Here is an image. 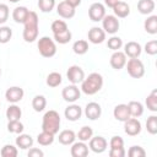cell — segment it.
Masks as SVG:
<instances>
[{
    "mask_svg": "<svg viewBox=\"0 0 157 157\" xmlns=\"http://www.w3.org/2000/svg\"><path fill=\"white\" fill-rule=\"evenodd\" d=\"M23 39L27 43H32L38 38V15L34 11H29L25 22Z\"/></svg>",
    "mask_w": 157,
    "mask_h": 157,
    "instance_id": "cell-1",
    "label": "cell"
},
{
    "mask_svg": "<svg viewBox=\"0 0 157 157\" xmlns=\"http://www.w3.org/2000/svg\"><path fill=\"white\" fill-rule=\"evenodd\" d=\"M102 86H103L102 75L98 72H92L81 82V91L85 94L92 96V94H96L102 88Z\"/></svg>",
    "mask_w": 157,
    "mask_h": 157,
    "instance_id": "cell-2",
    "label": "cell"
},
{
    "mask_svg": "<svg viewBox=\"0 0 157 157\" xmlns=\"http://www.w3.org/2000/svg\"><path fill=\"white\" fill-rule=\"evenodd\" d=\"M60 115L56 110H48L42 120V130L43 131H48L53 135L59 132V128H60Z\"/></svg>",
    "mask_w": 157,
    "mask_h": 157,
    "instance_id": "cell-3",
    "label": "cell"
},
{
    "mask_svg": "<svg viewBox=\"0 0 157 157\" xmlns=\"http://www.w3.org/2000/svg\"><path fill=\"white\" fill-rule=\"evenodd\" d=\"M38 50H39V54L44 58H52L56 54V45H55V42L49 38V37H42L39 38L38 40Z\"/></svg>",
    "mask_w": 157,
    "mask_h": 157,
    "instance_id": "cell-4",
    "label": "cell"
},
{
    "mask_svg": "<svg viewBox=\"0 0 157 157\" xmlns=\"http://www.w3.org/2000/svg\"><path fill=\"white\" fill-rule=\"evenodd\" d=\"M126 70L128 74L134 77V78H140L145 75V66L142 64V61L137 58H130L126 61Z\"/></svg>",
    "mask_w": 157,
    "mask_h": 157,
    "instance_id": "cell-5",
    "label": "cell"
},
{
    "mask_svg": "<svg viewBox=\"0 0 157 157\" xmlns=\"http://www.w3.org/2000/svg\"><path fill=\"white\" fill-rule=\"evenodd\" d=\"M120 23L118 17H115L114 15H105L102 20V28L105 33L109 34H115L119 31Z\"/></svg>",
    "mask_w": 157,
    "mask_h": 157,
    "instance_id": "cell-6",
    "label": "cell"
},
{
    "mask_svg": "<svg viewBox=\"0 0 157 157\" xmlns=\"http://www.w3.org/2000/svg\"><path fill=\"white\" fill-rule=\"evenodd\" d=\"M105 16V7L101 2H94L88 9V17L93 22H99Z\"/></svg>",
    "mask_w": 157,
    "mask_h": 157,
    "instance_id": "cell-7",
    "label": "cell"
},
{
    "mask_svg": "<svg viewBox=\"0 0 157 157\" xmlns=\"http://www.w3.org/2000/svg\"><path fill=\"white\" fill-rule=\"evenodd\" d=\"M124 131L129 136H136L141 132V123L137 118L130 117L128 120L124 121Z\"/></svg>",
    "mask_w": 157,
    "mask_h": 157,
    "instance_id": "cell-8",
    "label": "cell"
},
{
    "mask_svg": "<svg viewBox=\"0 0 157 157\" xmlns=\"http://www.w3.org/2000/svg\"><path fill=\"white\" fill-rule=\"evenodd\" d=\"M67 80L72 83V85H77L81 83L85 78V71L78 66V65H72L69 67L67 72H66Z\"/></svg>",
    "mask_w": 157,
    "mask_h": 157,
    "instance_id": "cell-9",
    "label": "cell"
},
{
    "mask_svg": "<svg viewBox=\"0 0 157 157\" xmlns=\"http://www.w3.org/2000/svg\"><path fill=\"white\" fill-rule=\"evenodd\" d=\"M61 96H63V98H64L66 102L74 103V102H76V101L80 98L81 91H80V88H78L76 85H70V86H66V87L63 88Z\"/></svg>",
    "mask_w": 157,
    "mask_h": 157,
    "instance_id": "cell-10",
    "label": "cell"
},
{
    "mask_svg": "<svg viewBox=\"0 0 157 157\" xmlns=\"http://www.w3.org/2000/svg\"><path fill=\"white\" fill-rule=\"evenodd\" d=\"M88 141H90V148L94 153H102L108 147V142L103 136H92Z\"/></svg>",
    "mask_w": 157,
    "mask_h": 157,
    "instance_id": "cell-11",
    "label": "cell"
},
{
    "mask_svg": "<svg viewBox=\"0 0 157 157\" xmlns=\"http://www.w3.org/2000/svg\"><path fill=\"white\" fill-rule=\"evenodd\" d=\"M23 94H25L23 88L18 87V86H12V87H10V88L6 90L5 98L10 103H17V102H20L23 98Z\"/></svg>",
    "mask_w": 157,
    "mask_h": 157,
    "instance_id": "cell-12",
    "label": "cell"
},
{
    "mask_svg": "<svg viewBox=\"0 0 157 157\" xmlns=\"http://www.w3.org/2000/svg\"><path fill=\"white\" fill-rule=\"evenodd\" d=\"M126 64V55L124 54V52L120 50H115L112 56H110V65L113 69L115 70H120L125 66Z\"/></svg>",
    "mask_w": 157,
    "mask_h": 157,
    "instance_id": "cell-13",
    "label": "cell"
},
{
    "mask_svg": "<svg viewBox=\"0 0 157 157\" xmlns=\"http://www.w3.org/2000/svg\"><path fill=\"white\" fill-rule=\"evenodd\" d=\"M102 114V108L96 102H90L85 108V115L90 120H97Z\"/></svg>",
    "mask_w": 157,
    "mask_h": 157,
    "instance_id": "cell-14",
    "label": "cell"
},
{
    "mask_svg": "<svg viewBox=\"0 0 157 157\" xmlns=\"http://www.w3.org/2000/svg\"><path fill=\"white\" fill-rule=\"evenodd\" d=\"M56 12L63 18H71V17L75 16L76 10H75V7H72L71 5H69L66 1H61L56 6Z\"/></svg>",
    "mask_w": 157,
    "mask_h": 157,
    "instance_id": "cell-15",
    "label": "cell"
},
{
    "mask_svg": "<svg viewBox=\"0 0 157 157\" xmlns=\"http://www.w3.org/2000/svg\"><path fill=\"white\" fill-rule=\"evenodd\" d=\"M105 39V32L103 31V28L99 27H92L88 31V40L93 44H101L103 43Z\"/></svg>",
    "mask_w": 157,
    "mask_h": 157,
    "instance_id": "cell-16",
    "label": "cell"
},
{
    "mask_svg": "<svg viewBox=\"0 0 157 157\" xmlns=\"http://www.w3.org/2000/svg\"><path fill=\"white\" fill-rule=\"evenodd\" d=\"M141 45L137 43V42H128L125 45H124V54L129 58H139L140 54H141Z\"/></svg>",
    "mask_w": 157,
    "mask_h": 157,
    "instance_id": "cell-17",
    "label": "cell"
},
{
    "mask_svg": "<svg viewBox=\"0 0 157 157\" xmlns=\"http://www.w3.org/2000/svg\"><path fill=\"white\" fill-rule=\"evenodd\" d=\"M64 115H65V118H66L67 120H70V121H76V120H78V119L81 118V115H82V109H81V107L77 105V104H71V105H69V107L65 108Z\"/></svg>",
    "mask_w": 157,
    "mask_h": 157,
    "instance_id": "cell-18",
    "label": "cell"
},
{
    "mask_svg": "<svg viewBox=\"0 0 157 157\" xmlns=\"http://www.w3.org/2000/svg\"><path fill=\"white\" fill-rule=\"evenodd\" d=\"M70 153L72 157H86L88 155V146L83 141L78 140V142H72Z\"/></svg>",
    "mask_w": 157,
    "mask_h": 157,
    "instance_id": "cell-19",
    "label": "cell"
},
{
    "mask_svg": "<svg viewBox=\"0 0 157 157\" xmlns=\"http://www.w3.org/2000/svg\"><path fill=\"white\" fill-rule=\"evenodd\" d=\"M113 115L118 121H125L130 118V113H129V108L128 104H118L114 110H113Z\"/></svg>",
    "mask_w": 157,
    "mask_h": 157,
    "instance_id": "cell-20",
    "label": "cell"
},
{
    "mask_svg": "<svg viewBox=\"0 0 157 157\" xmlns=\"http://www.w3.org/2000/svg\"><path fill=\"white\" fill-rule=\"evenodd\" d=\"M113 11H114V16L115 17H120V18H125L126 16H129L130 13V6L125 2V1H118L114 7H113Z\"/></svg>",
    "mask_w": 157,
    "mask_h": 157,
    "instance_id": "cell-21",
    "label": "cell"
},
{
    "mask_svg": "<svg viewBox=\"0 0 157 157\" xmlns=\"http://www.w3.org/2000/svg\"><path fill=\"white\" fill-rule=\"evenodd\" d=\"M155 7H156V4L153 0H139V2H137V10L142 15L152 13Z\"/></svg>",
    "mask_w": 157,
    "mask_h": 157,
    "instance_id": "cell-22",
    "label": "cell"
},
{
    "mask_svg": "<svg viewBox=\"0 0 157 157\" xmlns=\"http://www.w3.org/2000/svg\"><path fill=\"white\" fill-rule=\"evenodd\" d=\"M16 146L20 147L21 150H27L31 148L33 146V139L27 135V134H18V136L16 137Z\"/></svg>",
    "mask_w": 157,
    "mask_h": 157,
    "instance_id": "cell-23",
    "label": "cell"
},
{
    "mask_svg": "<svg viewBox=\"0 0 157 157\" xmlns=\"http://www.w3.org/2000/svg\"><path fill=\"white\" fill-rule=\"evenodd\" d=\"M75 139H76V134H75L72 130H69V129L63 130V131L59 134V137H58L59 142H60L61 145H65V146L72 145V142H75Z\"/></svg>",
    "mask_w": 157,
    "mask_h": 157,
    "instance_id": "cell-24",
    "label": "cell"
},
{
    "mask_svg": "<svg viewBox=\"0 0 157 157\" xmlns=\"http://www.w3.org/2000/svg\"><path fill=\"white\" fill-rule=\"evenodd\" d=\"M29 10L26 6H17L13 11H12V18L16 23H23L27 15H28Z\"/></svg>",
    "mask_w": 157,
    "mask_h": 157,
    "instance_id": "cell-25",
    "label": "cell"
},
{
    "mask_svg": "<svg viewBox=\"0 0 157 157\" xmlns=\"http://www.w3.org/2000/svg\"><path fill=\"white\" fill-rule=\"evenodd\" d=\"M144 28L147 33L150 34H156L157 33V16L156 15H151L148 16L145 22H144Z\"/></svg>",
    "mask_w": 157,
    "mask_h": 157,
    "instance_id": "cell-26",
    "label": "cell"
},
{
    "mask_svg": "<svg viewBox=\"0 0 157 157\" xmlns=\"http://www.w3.org/2000/svg\"><path fill=\"white\" fill-rule=\"evenodd\" d=\"M128 108H129V113H130V117H134V118H139L144 114V105L137 102V101H131L128 103Z\"/></svg>",
    "mask_w": 157,
    "mask_h": 157,
    "instance_id": "cell-27",
    "label": "cell"
},
{
    "mask_svg": "<svg viewBox=\"0 0 157 157\" xmlns=\"http://www.w3.org/2000/svg\"><path fill=\"white\" fill-rule=\"evenodd\" d=\"M21 115H22V110H21V108H20L18 105H16L15 103L11 104V105L6 109V118H7L9 121H10V120H20Z\"/></svg>",
    "mask_w": 157,
    "mask_h": 157,
    "instance_id": "cell-28",
    "label": "cell"
},
{
    "mask_svg": "<svg viewBox=\"0 0 157 157\" xmlns=\"http://www.w3.org/2000/svg\"><path fill=\"white\" fill-rule=\"evenodd\" d=\"M72 50L75 54L77 55H83L88 52V42L85 40V39H78L72 45Z\"/></svg>",
    "mask_w": 157,
    "mask_h": 157,
    "instance_id": "cell-29",
    "label": "cell"
},
{
    "mask_svg": "<svg viewBox=\"0 0 157 157\" xmlns=\"http://www.w3.org/2000/svg\"><path fill=\"white\" fill-rule=\"evenodd\" d=\"M37 142L42 146H49L54 142V135L48 132V131L42 130V132L38 134V136H37Z\"/></svg>",
    "mask_w": 157,
    "mask_h": 157,
    "instance_id": "cell-30",
    "label": "cell"
},
{
    "mask_svg": "<svg viewBox=\"0 0 157 157\" xmlns=\"http://www.w3.org/2000/svg\"><path fill=\"white\" fill-rule=\"evenodd\" d=\"M47 107V99L44 96H36L33 99H32V108L36 110V112H42L44 110V108Z\"/></svg>",
    "mask_w": 157,
    "mask_h": 157,
    "instance_id": "cell-31",
    "label": "cell"
},
{
    "mask_svg": "<svg viewBox=\"0 0 157 157\" xmlns=\"http://www.w3.org/2000/svg\"><path fill=\"white\" fill-rule=\"evenodd\" d=\"M146 107L151 112H157V90H153L146 98Z\"/></svg>",
    "mask_w": 157,
    "mask_h": 157,
    "instance_id": "cell-32",
    "label": "cell"
},
{
    "mask_svg": "<svg viewBox=\"0 0 157 157\" xmlns=\"http://www.w3.org/2000/svg\"><path fill=\"white\" fill-rule=\"evenodd\" d=\"M71 37H72V34H71L70 29H66V31L60 32V33H54V39L59 44H66V43H69L71 40Z\"/></svg>",
    "mask_w": 157,
    "mask_h": 157,
    "instance_id": "cell-33",
    "label": "cell"
},
{
    "mask_svg": "<svg viewBox=\"0 0 157 157\" xmlns=\"http://www.w3.org/2000/svg\"><path fill=\"white\" fill-rule=\"evenodd\" d=\"M60 83H61V75L59 72L54 71L47 76V85L49 87H58Z\"/></svg>",
    "mask_w": 157,
    "mask_h": 157,
    "instance_id": "cell-34",
    "label": "cell"
},
{
    "mask_svg": "<svg viewBox=\"0 0 157 157\" xmlns=\"http://www.w3.org/2000/svg\"><path fill=\"white\" fill-rule=\"evenodd\" d=\"M92 136H93V130H92V128H90V126H82V128L78 130V132H77L78 140H80V141H83V142L88 141Z\"/></svg>",
    "mask_w": 157,
    "mask_h": 157,
    "instance_id": "cell-35",
    "label": "cell"
},
{
    "mask_svg": "<svg viewBox=\"0 0 157 157\" xmlns=\"http://www.w3.org/2000/svg\"><path fill=\"white\" fill-rule=\"evenodd\" d=\"M25 126L20 120H10L7 123V130L12 134H21L23 131Z\"/></svg>",
    "mask_w": 157,
    "mask_h": 157,
    "instance_id": "cell-36",
    "label": "cell"
},
{
    "mask_svg": "<svg viewBox=\"0 0 157 157\" xmlns=\"http://www.w3.org/2000/svg\"><path fill=\"white\" fill-rule=\"evenodd\" d=\"M146 130L151 135H156L157 134V117L156 115H151V117L147 118V120H146Z\"/></svg>",
    "mask_w": 157,
    "mask_h": 157,
    "instance_id": "cell-37",
    "label": "cell"
},
{
    "mask_svg": "<svg viewBox=\"0 0 157 157\" xmlns=\"http://www.w3.org/2000/svg\"><path fill=\"white\" fill-rule=\"evenodd\" d=\"M17 153H18L17 147H15L13 145H10V144L5 145V146L1 148V151H0V155H1L2 157H16Z\"/></svg>",
    "mask_w": 157,
    "mask_h": 157,
    "instance_id": "cell-38",
    "label": "cell"
},
{
    "mask_svg": "<svg viewBox=\"0 0 157 157\" xmlns=\"http://www.w3.org/2000/svg\"><path fill=\"white\" fill-rule=\"evenodd\" d=\"M11 37H12V29L10 27H7V26L0 27V43L1 44L10 42Z\"/></svg>",
    "mask_w": 157,
    "mask_h": 157,
    "instance_id": "cell-39",
    "label": "cell"
},
{
    "mask_svg": "<svg viewBox=\"0 0 157 157\" xmlns=\"http://www.w3.org/2000/svg\"><path fill=\"white\" fill-rule=\"evenodd\" d=\"M107 47L109 48V49H112V50H119L121 47H123V40H121V38L120 37H117V36H113V37H110L109 39H108V42H107Z\"/></svg>",
    "mask_w": 157,
    "mask_h": 157,
    "instance_id": "cell-40",
    "label": "cell"
},
{
    "mask_svg": "<svg viewBox=\"0 0 157 157\" xmlns=\"http://www.w3.org/2000/svg\"><path fill=\"white\" fill-rule=\"evenodd\" d=\"M55 6V0H38V7L42 12H50Z\"/></svg>",
    "mask_w": 157,
    "mask_h": 157,
    "instance_id": "cell-41",
    "label": "cell"
},
{
    "mask_svg": "<svg viewBox=\"0 0 157 157\" xmlns=\"http://www.w3.org/2000/svg\"><path fill=\"white\" fill-rule=\"evenodd\" d=\"M50 28H52L53 33H60V32H64V31L69 29L66 22L63 21V20H55V21L52 23Z\"/></svg>",
    "mask_w": 157,
    "mask_h": 157,
    "instance_id": "cell-42",
    "label": "cell"
},
{
    "mask_svg": "<svg viewBox=\"0 0 157 157\" xmlns=\"http://www.w3.org/2000/svg\"><path fill=\"white\" fill-rule=\"evenodd\" d=\"M128 155L130 157H145L146 156V151L141 147V146H131L128 151Z\"/></svg>",
    "mask_w": 157,
    "mask_h": 157,
    "instance_id": "cell-43",
    "label": "cell"
},
{
    "mask_svg": "<svg viewBox=\"0 0 157 157\" xmlns=\"http://www.w3.org/2000/svg\"><path fill=\"white\" fill-rule=\"evenodd\" d=\"M145 52L148 54V55H156L157 54V40L153 39V40H150L145 44Z\"/></svg>",
    "mask_w": 157,
    "mask_h": 157,
    "instance_id": "cell-44",
    "label": "cell"
},
{
    "mask_svg": "<svg viewBox=\"0 0 157 157\" xmlns=\"http://www.w3.org/2000/svg\"><path fill=\"white\" fill-rule=\"evenodd\" d=\"M9 6L6 4H0V25L5 23L9 18Z\"/></svg>",
    "mask_w": 157,
    "mask_h": 157,
    "instance_id": "cell-45",
    "label": "cell"
},
{
    "mask_svg": "<svg viewBox=\"0 0 157 157\" xmlns=\"http://www.w3.org/2000/svg\"><path fill=\"white\" fill-rule=\"evenodd\" d=\"M109 146L110 148H120L124 147V140L120 136H113L109 141Z\"/></svg>",
    "mask_w": 157,
    "mask_h": 157,
    "instance_id": "cell-46",
    "label": "cell"
},
{
    "mask_svg": "<svg viewBox=\"0 0 157 157\" xmlns=\"http://www.w3.org/2000/svg\"><path fill=\"white\" fill-rule=\"evenodd\" d=\"M125 150L124 147H120V148H110L109 150V156L110 157H124L125 156Z\"/></svg>",
    "mask_w": 157,
    "mask_h": 157,
    "instance_id": "cell-47",
    "label": "cell"
},
{
    "mask_svg": "<svg viewBox=\"0 0 157 157\" xmlns=\"http://www.w3.org/2000/svg\"><path fill=\"white\" fill-rule=\"evenodd\" d=\"M27 156L28 157H43L44 156V152L39 148H34V147H31L29 151L27 152Z\"/></svg>",
    "mask_w": 157,
    "mask_h": 157,
    "instance_id": "cell-48",
    "label": "cell"
},
{
    "mask_svg": "<svg viewBox=\"0 0 157 157\" xmlns=\"http://www.w3.org/2000/svg\"><path fill=\"white\" fill-rule=\"evenodd\" d=\"M65 1H66L69 5H71L72 7H75V9L81 4V0H65Z\"/></svg>",
    "mask_w": 157,
    "mask_h": 157,
    "instance_id": "cell-49",
    "label": "cell"
},
{
    "mask_svg": "<svg viewBox=\"0 0 157 157\" xmlns=\"http://www.w3.org/2000/svg\"><path fill=\"white\" fill-rule=\"evenodd\" d=\"M118 1H120V0H104V4L108 6V7H114V5L118 2Z\"/></svg>",
    "mask_w": 157,
    "mask_h": 157,
    "instance_id": "cell-50",
    "label": "cell"
},
{
    "mask_svg": "<svg viewBox=\"0 0 157 157\" xmlns=\"http://www.w3.org/2000/svg\"><path fill=\"white\" fill-rule=\"evenodd\" d=\"M9 1H10V2H18L20 0H9Z\"/></svg>",
    "mask_w": 157,
    "mask_h": 157,
    "instance_id": "cell-51",
    "label": "cell"
},
{
    "mask_svg": "<svg viewBox=\"0 0 157 157\" xmlns=\"http://www.w3.org/2000/svg\"><path fill=\"white\" fill-rule=\"evenodd\" d=\"M0 75H1V69H0Z\"/></svg>",
    "mask_w": 157,
    "mask_h": 157,
    "instance_id": "cell-52",
    "label": "cell"
}]
</instances>
